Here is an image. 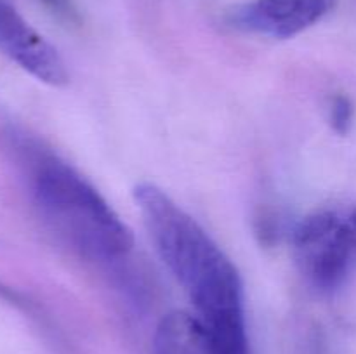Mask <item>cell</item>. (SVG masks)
I'll use <instances>...</instances> for the list:
<instances>
[{"mask_svg":"<svg viewBox=\"0 0 356 354\" xmlns=\"http://www.w3.org/2000/svg\"><path fill=\"white\" fill-rule=\"evenodd\" d=\"M292 253L306 283L332 294L356 273V205L320 208L292 233Z\"/></svg>","mask_w":356,"mask_h":354,"instance_id":"3","label":"cell"},{"mask_svg":"<svg viewBox=\"0 0 356 354\" xmlns=\"http://www.w3.org/2000/svg\"><path fill=\"white\" fill-rule=\"evenodd\" d=\"M336 0H250L233 7L226 19L236 30L270 38H292L332 10Z\"/></svg>","mask_w":356,"mask_h":354,"instance_id":"5","label":"cell"},{"mask_svg":"<svg viewBox=\"0 0 356 354\" xmlns=\"http://www.w3.org/2000/svg\"><path fill=\"white\" fill-rule=\"evenodd\" d=\"M38 214L61 242L96 262L132 252L134 236L106 198L75 167L37 142L17 146Z\"/></svg>","mask_w":356,"mask_h":354,"instance_id":"2","label":"cell"},{"mask_svg":"<svg viewBox=\"0 0 356 354\" xmlns=\"http://www.w3.org/2000/svg\"><path fill=\"white\" fill-rule=\"evenodd\" d=\"M149 238L195 307L214 354H250L238 269L211 235L156 184L134 187Z\"/></svg>","mask_w":356,"mask_h":354,"instance_id":"1","label":"cell"},{"mask_svg":"<svg viewBox=\"0 0 356 354\" xmlns=\"http://www.w3.org/2000/svg\"><path fill=\"white\" fill-rule=\"evenodd\" d=\"M329 120L334 130L341 135H346L353 127L355 106L348 96H336L329 108Z\"/></svg>","mask_w":356,"mask_h":354,"instance_id":"7","label":"cell"},{"mask_svg":"<svg viewBox=\"0 0 356 354\" xmlns=\"http://www.w3.org/2000/svg\"><path fill=\"white\" fill-rule=\"evenodd\" d=\"M153 354H214V351L197 316L170 311L156 325Z\"/></svg>","mask_w":356,"mask_h":354,"instance_id":"6","label":"cell"},{"mask_svg":"<svg viewBox=\"0 0 356 354\" xmlns=\"http://www.w3.org/2000/svg\"><path fill=\"white\" fill-rule=\"evenodd\" d=\"M42 3H44L52 14L63 17V19L66 21L79 19V14H76V9L75 6H73L72 0H42Z\"/></svg>","mask_w":356,"mask_h":354,"instance_id":"8","label":"cell"},{"mask_svg":"<svg viewBox=\"0 0 356 354\" xmlns=\"http://www.w3.org/2000/svg\"><path fill=\"white\" fill-rule=\"evenodd\" d=\"M0 52L38 82L52 87L68 83V69L59 52L9 0H0Z\"/></svg>","mask_w":356,"mask_h":354,"instance_id":"4","label":"cell"}]
</instances>
